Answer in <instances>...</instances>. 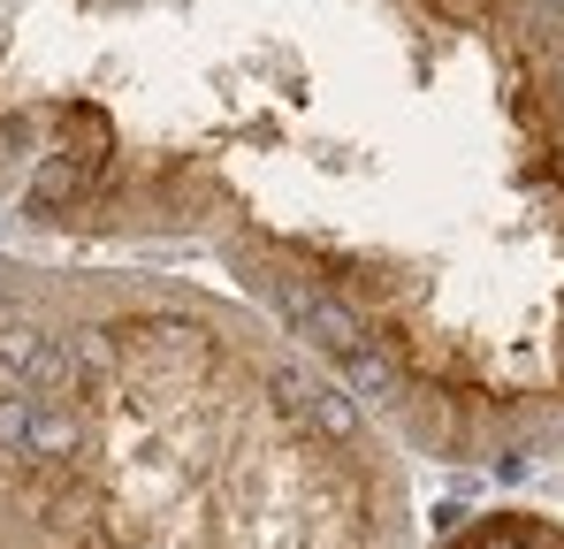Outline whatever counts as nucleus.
Instances as JSON below:
<instances>
[{
    "label": "nucleus",
    "instance_id": "f03ea898",
    "mask_svg": "<svg viewBox=\"0 0 564 549\" xmlns=\"http://www.w3.org/2000/svg\"><path fill=\"white\" fill-rule=\"evenodd\" d=\"M0 549H412V481L221 282L8 245Z\"/></svg>",
    "mask_w": 564,
    "mask_h": 549
},
{
    "label": "nucleus",
    "instance_id": "7ed1b4c3",
    "mask_svg": "<svg viewBox=\"0 0 564 549\" xmlns=\"http://www.w3.org/2000/svg\"><path fill=\"white\" fill-rule=\"evenodd\" d=\"M427 549H564V527L542 512H451Z\"/></svg>",
    "mask_w": 564,
    "mask_h": 549
},
{
    "label": "nucleus",
    "instance_id": "f257e3e1",
    "mask_svg": "<svg viewBox=\"0 0 564 549\" xmlns=\"http://www.w3.org/2000/svg\"><path fill=\"white\" fill-rule=\"evenodd\" d=\"M0 229L191 252L404 458L564 443V0H0Z\"/></svg>",
    "mask_w": 564,
    "mask_h": 549
}]
</instances>
